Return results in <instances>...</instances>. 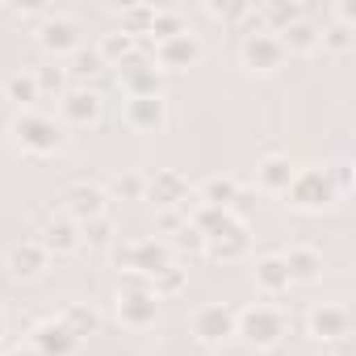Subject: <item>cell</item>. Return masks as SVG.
Here are the masks:
<instances>
[{"label": "cell", "instance_id": "obj_1", "mask_svg": "<svg viewBox=\"0 0 356 356\" xmlns=\"http://www.w3.org/2000/svg\"><path fill=\"white\" fill-rule=\"evenodd\" d=\"M285 331L289 323L277 306H248L243 314H235V335H243L248 348H277Z\"/></svg>", "mask_w": 356, "mask_h": 356}, {"label": "cell", "instance_id": "obj_2", "mask_svg": "<svg viewBox=\"0 0 356 356\" xmlns=\"http://www.w3.org/2000/svg\"><path fill=\"white\" fill-rule=\"evenodd\" d=\"M285 197H289V206H293L298 214H323V210L335 202V189H331L327 168H302V172H293Z\"/></svg>", "mask_w": 356, "mask_h": 356}, {"label": "cell", "instance_id": "obj_3", "mask_svg": "<svg viewBox=\"0 0 356 356\" xmlns=\"http://www.w3.org/2000/svg\"><path fill=\"white\" fill-rule=\"evenodd\" d=\"M13 143L26 151V155H55L63 147V126L47 113H22L17 126H13Z\"/></svg>", "mask_w": 356, "mask_h": 356}, {"label": "cell", "instance_id": "obj_4", "mask_svg": "<svg viewBox=\"0 0 356 356\" xmlns=\"http://www.w3.org/2000/svg\"><path fill=\"white\" fill-rule=\"evenodd\" d=\"M118 264L130 273V277H155L159 268H168L172 264V248H168V239H134V243H126L122 252H118Z\"/></svg>", "mask_w": 356, "mask_h": 356}, {"label": "cell", "instance_id": "obj_5", "mask_svg": "<svg viewBox=\"0 0 356 356\" xmlns=\"http://www.w3.org/2000/svg\"><path fill=\"white\" fill-rule=\"evenodd\" d=\"M118 84H122V92L130 101H138V97H163V72L147 55H130L118 67Z\"/></svg>", "mask_w": 356, "mask_h": 356}, {"label": "cell", "instance_id": "obj_6", "mask_svg": "<svg viewBox=\"0 0 356 356\" xmlns=\"http://www.w3.org/2000/svg\"><path fill=\"white\" fill-rule=\"evenodd\" d=\"M143 202H151L155 210H189L193 206V193H189V181H185L181 172L163 168V172L147 176V197Z\"/></svg>", "mask_w": 356, "mask_h": 356}, {"label": "cell", "instance_id": "obj_7", "mask_svg": "<svg viewBox=\"0 0 356 356\" xmlns=\"http://www.w3.org/2000/svg\"><path fill=\"white\" fill-rule=\"evenodd\" d=\"M193 339L202 348H222L227 339H235V310L227 302H214V306H202L193 314Z\"/></svg>", "mask_w": 356, "mask_h": 356}, {"label": "cell", "instance_id": "obj_8", "mask_svg": "<svg viewBox=\"0 0 356 356\" xmlns=\"http://www.w3.org/2000/svg\"><path fill=\"white\" fill-rule=\"evenodd\" d=\"M202 55H206L202 38H197L193 30H185V34L168 38V42H155V59H151V63H155L159 72H185V67H197Z\"/></svg>", "mask_w": 356, "mask_h": 356}, {"label": "cell", "instance_id": "obj_9", "mask_svg": "<svg viewBox=\"0 0 356 356\" xmlns=\"http://www.w3.org/2000/svg\"><path fill=\"white\" fill-rule=\"evenodd\" d=\"M63 218L67 222H76V227H84V222H92V218H105V206H109V197H105V189H97V185H67L63 189Z\"/></svg>", "mask_w": 356, "mask_h": 356}, {"label": "cell", "instance_id": "obj_10", "mask_svg": "<svg viewBox=\"0 0 356 356\" xmlns=\"http://www.w3.org/2000/svg\"><path fill=\"white\" fill-rule=\"evenodd\" d=\"M159 318V298L151 289H122L118 293V323L130 331H147Z\"/></svg>", "mask_w": 356, "mask_h": 356}, {"label": "cell", "instance_id": "obj_11", "mask_svg": "<svg viewBox=\"0 0 356 356\" xmlns=\"http://www.w3.org/2000/svg\"><path fill=\"white\" fill-rule=\"evenodd\" d=\"M239 55H243V67L256 72V76H273L285 63V51H281L277 34H264V30L260 34H248L243 47H239Z\"/></svg>", "mask_w": 356, "mask_h": 356}, {"label": "cell", "instance_id": "obj_12", "mask_svg": "<svg viewBox=\"0 0 356 356\" xmlns=\"http://www.w3.org/2000/svg\"><path fill=\"white\" fill-rule=\"evenodd\" d=\"M248 248H252L248 222H239L235 214H231V222H227L218 235H210V239H206V256H210V260H218V264H227V260H243V256H248Z\"/></svg>", "mask_w": 356, "mask_h": 356}, {"label": "cell", "instance_id": "obj_13", "mask_svg": "<svg viewBox=\"0 0 356 356\" xmlns=\"http://www.w3.org/2000/svg\"><path fill=\"white\" fill-rule=\"evenodd\" d=\"M38 47L51 55V59H72L76 51H80V26L76 22H67V17H47L42 22V30H38Z\"/></svg>", "mask_w": 356, "mask_h": 356}, {"label": "cell", "instance_id": "obj_14", "mask_svg": "<svg viewBox=\"0 0 356 356\" xmlns=\"http://www.w3.org/2000/svg\"><path fill=\"white\" fill-rule=\"evenodd\" d=\"M59 113H63L67 126H92L101 118V92H92V88H67L59 97Z\"/></svg>", "mask_w": 356, "mask_h": 356}, {"label": "cell", "instance_id": "obj_15", "mask_svg": "<svg viewBox=\"0 0 356 356\" xmlns=\"http://www.w3.org/2000/svg\"><path fill=\"white\" fill-rule=\"evenodd\" d=\"M47 268H51V256H47V248H42L38 239H22V243L9 252V273H13L17 281H38Z\"/></svg>", "mask_w": 356, "mask_h": 356}, {"label": "cell", "instance_id": "obj_16", "mask_svg": "<svg viewBox=\"0 0 356 356\" xmlns=\"http://www.w3.org/2000/svg\"><path fill=\"white\" fill-rule=\"evenodd\" d=\"M348 331H352V314H348L343 306L323 302V306H314V310H310V335H314V339L335 343V339H343Z\"/></svg>", "mask_w": 356, "mask_h": 356}, {"label": "cell", "instance_id": "obj_17", "mask_svg": "<svg viewBox=\"0 0 356 356\" xmlns=\"http://www.w3.org/2000/svg\"><path fill=\"white\" fill-rule=\"evenodd\" d=\"M38 356H76V348H80V339L59 323V318H51V323H38L34 327V343H30Z\"/></svg>", "mask_w": 356, "mask_h": 356}, {"label": "cell", "instance_id": "obj_18", "mask_svg": "<svg viewBox=\"0 0 356 356\" xmlns=\"http://www.w3.org/2000/svg\"><path fill=\"white\" fill-rule=\"evenodd\" d=\"M293 159L289 155H264L260 163H256V185L264 189V193H285L289 189V181H293Z\"/></svg>", "mask_w": 356, "mask_h": 356}, {"label": "cell", "instance_id": "obj_19", "mask_svg": "<svg viewBox=\"0 0 356 356\" xmlns=\"http://www.w3.org/2000/svg\"><path fill=\"white\" fill-rule=\"evenodd\" d=\"M42 248H47V256H72V252H80V227L76 222H67V218H51L47 227H42V239H38Z\"/></svg>", "mask_w": 356, "mask_h": 356}, {"label": "cell", "instance_id": "obj_20", "mask_svg": "<svg viewBox=\"0 0 356 356\" xmlns=\"http://www.w3.org/2000/svg\"><path fill=\"white\" fill-rule=\"evenodd\" d=\"M302 17H306V5H302V0H268V5H260L264 34H281V30L298 26Z\"/></svg>", "mask_w": 356, "mask_h": 356}, {"label": "cell", "instance_id": "obj_21", "mask_svg": "<svg viewBox=\"0 0 356 356\" xmlns=\"http://www.w3.org/2000/svg\"><path fill=\"white\" fill-rule=\"evenodd\" d=\"M281 260H285L293 285H310V281L323 277V252H314V248H289Z\"/></svg>", "mask_w": 356, "mask_h": 356}, {"label": "cell", "instance_id": "obj_22", "mask_svg": "<svg viewBox=\"0 0 356 356\" xmlns=\"http://www.w3.org/2000/svg\"><path fill=\"white\" fill-rule=\"evenodd\" d=\"M168 118L163 109V97H138V101H126V122L134 130H159Z\"/></svg>", "mask_w": 356, "mask_h": 356}, {"label": "cell", "instance_id": "obj_23", "mask_svg": "<svg viewBox=\"0 0 356 356\" xmlns=\"http://www.w3.org/2000/svg\"><path fill=\"white\" fill-rule=\"evenodd\" d=\"M289 285H293V281H289V268H285L281 256H264V260H256V289H260V293L277 298V293H285Z\"/></svg>", "mask_w": 356, "mask_h": 356}, {"label": "cell", "instance_id": "obj_24", "mask_svg": "<svg viewBox=\"0 0 356 356\" xmlns=\"http://www.w3.org/2000/svg\"><path fill=\"white\" fill-rule=\"evenodd\" d=\"M277 42H281V51H285V55H310V51H318V26L302 17L298 26L281 30V34H277Z\"/></svg>", "mask_w": 356, "mask_h": 356}, {"label": "cell", "instance_id": "obj_25", "mask_svg": "<svg viewBox=\"0 0 356 356\" xmlns=\"http://www.w3.org/2000/svg\"><path fill=\"white\" fill-rule=\"evenodd\" d=\"M239 193H243V189H239L235 176H210V181L202 185V197H197V202H206V206H214V210H231Z\"/></svg>", "mask_w": 356, "mask_h": 356}, {"label": "cell", "instance_id": "obj_26", "mask_svg": "<svg viewBox=\"0 0 356 356\" xmlns=\"http://www.w3.org/2000/svg\"><path fill=\"white\" fill-rule=\"evenodd\" d=\"M130 55H138V42H134L130 34H122V30L105 34V38H101V47H97V59H101L105 67H122Z\"/></svg>", "mask_w": 356, "mask_h": 356}, {"label": "cell", "instance_id": "obj_27", "mask_svg": "<svg viewBox=\"0 0 356 356\" xmlns=\"http://www.w3.org/2000/svg\"><path fill=\"white\" fill-rule=\"evenodd\" d=\"M76 339H88V335H97L101 331V314L92 310V306H84V302H72L67 310H63V318H59Z\"/></svg>", "mask_w": 356, "mask_h": 356}, {"label": "cell", "instance_id": "obj_28", "mask_svg": "<svg viewBox=\"0 0 356 356\" xmlns=\"http://www.w3.org/2000/svg\"><path fill=\"white\" fill-rule=\"evenodd\" d=\"M185 285H189V273L181 268V264H168V268H159L151 281H147V289L163 302V298H176V293H185Z\"/></svg>", "mask_w": 356, "mask_h": 356}, {"label": "cell", "instance_id": "obj_29", "mask_svg": "<svg viewBox=\"0 0 356 356\" xmlns=\"http://www.w3.org/2000/svg\"><path fill=\"white\" fill-rule=\"evenodd\" d=\"M118 9V17H122V34H130V38H138V34H147L151 30V22H155V5H113Z\"/></svg>", "mask_w": 356, "mask_h": 356}, {"label": "cell", "instance_id": "obj_30", "mask_svg": "<svg viewBox=\"0 0 356 356\" xmlns=\"http://www.w3.org/2000/svg\"><path fill=\"white\" fill-rule=\"evenodd\" d=\"M105 197H118V202H143V197H147V176H138V172H122V176H113L109 189H105Z\"/></svg>", "mask_w": 356, "mask_h": 356}, {"label": "cell", "instance_id": "obj_31", "mask_svg": "<svg viewBox=\"0 0 356 356\" xmlns=\"http://www.w3.org/2000/svg\"><path fill=\"white\" fill-rule=\"evenodd\" d=\"M5 97L13 101V105H22V109H30L42 92H38V84H34V72H13L9 80H5Z\"/></svg>", "mask_w": 356, "mask_h": 356}, {"label": "cell", "instance_id": "obj_32", "mask_svg": "<svg viewBox=\"0 0 356 356\" xmlns=\"http://www.w3.org/2000/svg\"><path fill=\"white\" fill-rule=\"evenodd\" d=\"M318 47L331 51V55H352V47H356V30L343 26V22H335V26L318 30Z\"/></svg>", "mask_w": 356, "mask_h": 356}, {"label": "cell", "instance_id": "obj_33", "mask_svg": "<svg viewBox=\"0 0 356 356\" xmlns=\"http://www.w3.org/2000/svg\"><path fill=\"white\" fill-rule=\"evenodd\" d=\"M185 30H189V26H185V13H176V9H155V22H151L147 38H155V42H168V38L185 34Z\"/></svg>", "mask_w": 356, "mask_h": 356}, {"label": "cell", "instance_id": "obj_34", "mask_svg": "<svg viewBox=\"0 0 356 356\" xmlns=\"http://www.w3.org/2000/svg\"><path fill=\"white\" fill-rule=\"evenodd\" d=\"M34 84H38V92H55V97H63V92H67V67H59V63H42V67L34 72Z\"/></svg>", "mask_w": 356, "mask_h": 356}, {"label": "cell", "instance_id": "obj_35", "mask_svg": "<svg viewBox=\"0 0 356 356\" xmlns=\"http://www.w3.org/2000/svg\"><path fill=\"white\" fill-rule=\"evenodd\" d=\"M113 235H118V231H113L109 214H105V218H92V222H84V227H80V239H84L88 248H109V243H113Z\"/></svg>", "mask_w": 356, "mask_h": 356}, {"label": "cell", "instance_id": "obj_36", "mask_svg": "<svg viewBox=\"0 0 356 356\" xmlns=\"http://www.w3.org/2000/svg\"><path fill=\"white\" fill-rule=\"evenodd\" d=\"M168 248H176V252H189V256H197V252H206V235L202 231H193L189 222L176 231L172 239H168Z\"/></svg>", "mask_w": 356, "mask_h": 356}, {"label": "cell", "instance_id": "obj_37", "mask_svg": "<svg viewBox=\"0 0 356 356\" xmlns=\"http://www.w3.org/2000/svg\"><path fill=\"white\" fill-rule=\"evenodd\" d=\"M101 67H105V63L97 59V51H84V47H80V51L72 55V63H67V76H84V80H88V76H97Z\"/></svg>", "mask_w": 356, "mask_h": 356}, {"label": "cell", "instance_id": "obj_38", "mask_svg": "<svg viewBox=\"0 0 356 356\" xmlns=\"http://www.w3.org/2000/svg\"><path fill=\"white\" fill-rule=\"evenodd\" d=\"M327 176H331L335 197H348L352 193V163H335V168H327Z\"/></svg>", "mask_w": 356, "mask_h": 356}, {"label": "cell", "instance_id": "obj_39", "mask_svg": "<svg viewBox=\"0 0 356 356\" xmlns=\"http://www.w3.org/2000/svg\"><path fill=\"white\" fill-rule=\"evenodd\" d=\"M181 227H185V210H159V235L172 239Z\"/></svg>", "mask_w": 356, "mask_h": 356}, {"label": "cell", "instance_id": "obj_40", "mask_svg": "<svg viewBox=\"0 0 356 356\" xmlns=\"http://www.w3.org/2000/svg\"><path fill=\"white\" fill-rule=\"evenodd\" d=\"M13 13L17 17H38V13H47V5H13Z\"/></svg>", "mask_w": 356, "mask_h": 356}, {"label": "cell", "instance_id": "obj_41", "mask_svg": "<svg viewBox=\"0 0 356 356\" xmlns=\"http://www.w3.org/2000/svg\"><path fill=\"white\" fill-rule=\"evenodd\" d=\"M9 356H38L34 348H17V352H9Z\"/></svg>", "mask_w": 356, "mask_h": 356}, {"label": "cell", "instance_id": "obj_42", "mask_svg": "<svg viewBox=\"0 0 356 356\" xmlns=\"http://www.w3.org/2000/svg\"><path fill=\"white\" fill-rule=\"evenodd\" d=\"M5 327H9V323H5V314H0V339H5Z\"/></svg>", "mask_w": 356, "mask_h": 356}, {"label": "cell", "instance_id": "obj_43", "mask_svg": "<svg viewBox=\"0 0 356 356\" xmlns=\"http://www.w3.org/2000/svg\"><path fill=\"white\" fill-rule=\"evenodd\" d=\"M318 356H335V352H318Z\"/></svg>", "mask_w": 356, "mask_h": 356}]
</instances>
